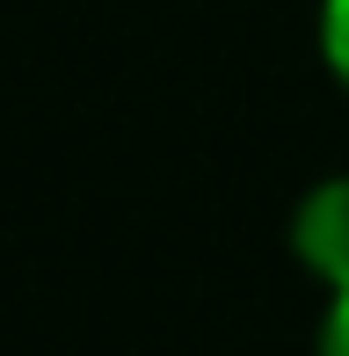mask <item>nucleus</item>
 Listing matches in <instances>:
<instances>
[{
  "label": "nucleus",
  "mask_w": 349,
  "mask_h": 356,
  "mask_svg": "<svg viewBox=\"0 0 349 356\" xmlns=\"http://www.w3.org/2000/svg\"><path fill=\"white\" fill-rule=\"evenodd\" d=\"M320 58L349 88V0H320Z\"/></svg>",
  "instance_id": "obj_2"
},
{
  "label": "nucleus",
  "mask_w": 349,
  "mask_h": 356,
  "mask_svg": "<svg viewBox=\"0 0 349 356\" xmlns=\"http://www.w3.org/2000/svg\"><path fill=\"white\" fill-rule=\"evenodd\" d=\"M320 356H349V291L327 298V313H320Z\"/></svg>",
  "instance_id": "obj_3"
},
{
  "label": "nucleus",
  "mask_w": 349,
  "mask_h": 356,
  "mask_svg": "<svg viewBox=\"0 0 349 356\" xmlns=\"http://www.w3.org/2000/svg\"><path fill=\"white\" fill-rule=\"evenodd\" d=\"M291 254L327 284V298L349 291V175H327L291 211Z\"/></svg>",
  "instance_id": "obj_1"
}]
</instances>
